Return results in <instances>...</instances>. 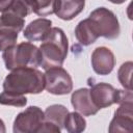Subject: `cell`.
<instances>
[{
	"mask_svg": "<svg viewBox=\"0 0 133 133\" xmlns=\"http://www.w3.org/2000/svg\"><path fill=\"white\" fill-rule=\"evenodd\" d=\"M44 121V111L37 106H29L16 116L12 131L15 133H35Z\"/></svg>",
	"mask_w": 133,
	"mask_h": 133,
	"instance_id": "cell-6",
	"label": "cell"
},
{
	"mask_svg": "<svg viewBox=\"0 0 133 133\" xmlns=\"http://www.w3.org/2000/svg\"><path fill=\"white\" fill-rule=\"evenodd\" d=\"M88 18L94 23L99 36L114 39L121 33L118 20L114 12L106 7H98L92 10Z\"/></svg>",
	"mask_w": 133,
	"mask_h": 133,
	"instance_id": "cell-4",
	"label": "cell"
},
{
	"mask_svg": "<svg viewBox=\"0 0 133 133\" xmlns=\"http://www.w3.org/2000/svg\"><path fill=\"white\" fill-rule=\"evenodd\" d=\"M69 113V110L65 106L61 104H53L46 108L44 111L45 121L51 122L55 125H57L60 129L63 128V123Z\"/></svg>",
	"mask_w": 133,
	"mask_h": 133,
	"instance_id": "cell-14",
	"label": "cell"
},
{
	"mask_svg": "<svg viewBox=\"0 0 133 133\" xmlns=\"http://www.w3.org/2000/svg\"><path fill=\"white\" fill-rule=\"evenodd\" d=\"M63 128L70 133H80L85 130L86 121L83 115L77 111L69 112L64 119Z\"/></svg>",
	"mask_w": 133,
	"mask_h": 133,
	"instance_id": "cell-15",
	"label": "cell"
},
{
	"mask_svg": "<svg viewBox=\"0 0 133 133\" xmlns=\"http://www.w3.org/2000/svg\"><path fill=\"white\" fill-rule=\"evenodd\" d=\"M132 69H133V63L132 61H127L123 63L117 72V78L118 81L121 82L122 86L125 89H130L132 90Z\"/></svg>",
	"mask_w": 133,
	"mask_h": 133,
	"instance_id": "cell-19",
	"label": "cell"
},
{
	"mask_svg": "<svg viewBox=\"0 0 133 133\" xmlns=\"http://www.w3.org/2000/svg\"><path fill=\"white\" fill-rule=\"evenodd\" d=\"M52 28V21L45 18H38L31 21L24 29L23 35L30 42H42L50 29Z\"/></svg>",
	"mask_w": 133,
	"mask_h": 133,
	"instance_id": "cell-11",
	"label": "cell"
},
{
	"mask_svg": "<svg viewBox=\"0 0 133 133\" xmlns=\"http://www.w3.org/2000/svg\"><path fill=\"white\" fill-rule=\"evenodd\" d=\"M57 0H35L34 14L39 17H46L55 12Z\"/></svg>",
	"mask_w": 133,
	"mask_h": 133,
	"instance_id": "cell-20",
	"label": "cell"
},
{
	"mask_svg": "<svg viewBox=\"0 0 133 133\" xmlns=\"http://www.w3.org/2000/svg\"><path fill=\"white\" fill-rule=\"evenodd\" d=\"M75 36L82 46H89L100 37L94 23L89 18L84 19L77 24L75 28Z\"/></svg>",
	"mask_w": 133,
	"mask_h": 133,
	"instance_id": "cell-13",
	"label": "cell"
},
{
	"mask_svg": "<svg viewBox=\"0 0 133 133\" xmlns=\"http://www.w3.org/2000/svg\"><path fill=\"white\" fill-rule=\"evenodd\" d=\"M91 66L95 73L101 76L110 74L115 65V58L113 52L107 47L96 48L90 57Z\"/></svg>",
	"mask_w": 133,
	"mask_h": 133,
	"instance_id": "cell-9",
	"label": "cell"
},
{
	"mask_svg": "<svg viewBox=\"0 0 133 133\" xmlns=\"http://www.w3.org/2000/svg\"><path fill=\"white\" fill-rule=\"evenodd\" d=\"M35 0H12L6 11H10L20 18H25L34 12Z\"/></svg>",
	"mask_w": 133,
	"mask_h": 133,
	"instance_id": "cell-17",
	"label": "cell"
},
{
	"mask_svg": "<svg viewBox=\"0 0 133 133\" xmlns=\"http://www.w3.org/2000/svg\"><path fill=\"white\" fill-rule=\"evenodd\" d=\"M61 131V129L57 126V125H55V124H53V123H51V122H48V121H44L43 122V124L41 125V127L38 128V130H37V132L38 133H44V132H51V133H59Z\"/></svg>",
	"mask_w": 133,
	"mask_h": 133,
	"instance_id": "cell-22",
	"label": "cell"
},
{
	"mask_svg": "<svg viewBox=\"0 0 133 133\" xmlns=\"http://www.w3.org/2000/svg\"><path fill=\"white\" fill-rule=\"evenodd\" d=\"M25 20L10 11H4L0 16V29H8L19 33L23 30Z\"/></svg>",
	"mask_w": 133,
	"mask_h": 133,
	"instance_id": "cell-16",
	"label": "cell"
},
{
	"mask_svg": "<svg viewBox=\"0 0 133 133\" xmlns=\"http://www.w3.org/2000/svg\"><path fill=\"white\" fill-rule=\"evenodd\" d=\"M0 104L5 106L24 107L27 104V98L24 95H16L6 90L0 94Z\"/></svg>",
	"mask_w": 133,
	"mask_h": 133,
	"instance_id": "cell-18",
	"label": "cell"
},
{
	"mask_svg": "<svg viewBox=\"0 0 133 133\" xmlns=\"http://www.w3.org/2000/svg\"><path fill=\"white\" fill-rule=\"evenodd\" d=\"M17 39L18 32L8 29H0V51H4L7 48L16 45Z\"/></svg>",
	"mask_w": 133,
	"mask_h": 133,
	"instance_id": "cell-21",
	"label": "cell"
},
{
	"mask_svg": "<svg viewBox=\"0 0 133 133\" xmlns=\"http://www.w3.org/2000/svg\"><path fill=\"white\" fill-rule=\"evenodd\" d=\"M45 89L52 95H68L73 89V80L69 72L61 66H54L46 70L44 74Z\"/></svg>",
	"mask_w": 133,
	"mask_h": 133,
	"instance_id": "cell-5",
	"label": "cell"
},
{
	"mask_svg": "<svg viewBox=\"0 0 133 133\" xmlns=\"http://www.w3.org/2000/svg\"><path fill=\"white\" fill-rule=\"evenodd\" d=\"M44 89V74L32 66H20L14 69L3 81V90L16 95H37Z\"/></svg>",
	"mask_w": 133,
	"mask_h": 133,
	"instance_id": "cell-1",
	"label": "cell"
},
{
	"mask_svg": "<svg viewBox=\"0 0 133 133\" xmlns=\"http://www.w3.org/2000/svg\"><path fill=\"white\" fill-rule=\"evenodd\" d=\"M89 95L92 103L100 110L102 108L109 107L113 104H118L121 100L122 90L114 88L108 83L99 82L90 86Z\"/></svg>",
	"mask_w": 133,
	"mask_h": 133,
	"instance_id": "cell-7",
	"label": "cell"
},
{
	"mask_svg": "<svg viewBox=\"0 0 133 133\" xmlns=\"http://www.w3.org/2000/svg\"><path fill=\"white\" fill-rule=\"evenodd\" d=\"M109 2H111V3H113V4H122V3H124L126 0H108Z\"/></svg>",
	"mask_w": 133,
	"mask_h": 133,
	"instance_id": "cell-25",
	"label": "cell"
},
{
	"mask_svg": "<svg viewBox=\"0 0 133 133\" xmlns=\"http://www.w3.org/2000/svg\"><path fill=\"white\" fill-rule=\"evenodd\" d=\"M42 42L39 47L42 53L41 66L44 70L61 66L66 58L69 50V41L64 31L61 28L52 27Z\"/></svg>",
	"mask_w": 133,
	"mask_h": 133,
	"instance_id": "cell-2",
	"label": "cell"
},
{
	"mask_svg": "<svg viewBox=\"0 0 133 133\" xmlns=\"http://www.w3.org/2000/svg\"><path fill=\"white\" fill-rule=\"evenodd\" d=\"M12 0H0V12H4L10 6Z\"/></svg>",
	"mask_w": 133,
	"mask_h": 133,
	"instance_id": "cell-23",
	"label": "cell"
},
{
	"mask_svg": "<svg viewBox=\"0 0 133 133\" xmlns=\"http://www.w3.org/2000/svg\"><path fill=\"white\" fill-rule=\"evenodd\" d=\"M108 131L113 132H128L133 131V102L122 103L115 110L114 116L109 124Z\"/></svg>",
	"mask_w": 133,
	"mask_h": 133,
	"instance_id": "cell-8",
	"label": "cell"
},
{
	"mask_svg": "<svg viewBox=\"0 0 133 133\" xmlns=\"http://www.w3.org/2000/svg\"><path fill=\"white\" fill-rule=\"evenodd\" d=\"M84 6L85 0H57L54 14L63 21H71L83 10Z\"/></svg>",
	"mask_w": 133,
	"mask_h": 133,
	"instance_id": "cell-12",
	"label": "cell"
},
{
	"mask_svg": "<svg viewBox=\"0 0 133 133\" xmlns=\"http://www.w3.org/2000/svg\"><path fill=\"white\" fill-rule=\"evenodd\" d=\"M2 58L5 68L9 71L20 66L37 68L42 64L39 48L29 42H23L7 48L3 51Z\"/></svg>",
	"mask_w": 133,
	"mask_h": 133,
	"instance_id": "cell-3",
	"label": "cell"
},
{
	"mask_svg": "<svg viewBox=\"0 0 133 133\" xmlns=\"http://www.w3.org/2000/svg\"><path fill=\"white\" fill-rule=\"evenodd\" d=\"M71 103L74 109L84 116H90L97 114L99 109L91 101L88 88H79L72 94Z\"/></svg>",
	"mask_w": 133,
	"mask_h": 133,
	"instance_id": "cell-10",
	"label": "cell"
},
{
	"mask_svg": "<svg viewBox=\"0 0 133 133\" xmlns=\"http://www.w3.org/2000/svg\"><path fill=\"white\" fill-rule=\"evenodd\" d=\"M6 131L5 129V125H4V122L0 118V133H4Z\"/></svg>",
	"mask_w": 133,
	"mask_h": 133,
	"instance_id": "cell-24",
	"label": "cell"
}]
</instances>
